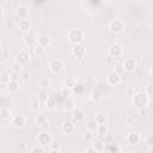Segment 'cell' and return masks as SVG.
I'll use <instances>...</instances> for the list:
<instances>
[{
  "label": "cell",
  "mask_w": 153,
  "mask_h": 153,
  "mask_svg": "<svg viewBox=\"0 0 153 153\" xmlns=\"http://www.w3.org/2000/svg\"><path fill=\"white\" fill-rule=\"evenodd\" d=\"M149 97L146 94V92L143 91H140L137 93L134 94L133 97V105L136 108V109H141V108H146L148 104H149Z\"/></svg>",
  "instance_id": "cell-1"
},
{
  "label": "cell",
  "mask_w": 153,
  "mask_h": 153,
  "mask_svg": "<svg viewBox=\"0 0 153 153\" xmlns=\"http://www.w3.org/2000/svg\"><path fill=\"white\" fill-rule=\"evenodd\" d=\"M67 37H68V41L72 44H74V45L75 44H80L82 42V39H84V32L80 29H72V30H69Z\"/></svg>",
  "instance_id": "cell-2"
},
{
  "label": "cell",
  "mask_w": 153,
  "mask_h": 153,
  "mask_svg": "<svg viewBox=\"0 0 153 153\" xmlns=\"http://www.w3.org/2000/svg\"><path fill=\"white\" fill-rule=\"evenodd\" d=\"M37 142H38V145H41L45 148L47 146H50V143L53 142V136L48 131H41L37 135Z\"/></svg>",
  "instance_id": "cell-3"
},
{
  "label": "cell",
  "mask_w": 153,
  "mask_h": 153,
  "mask_svg": "<svg viewBox=\"0 0 153 153\" xmlns=\"http://www.w3.org/2000/svg\"><path fill=\"white\" fill-rule=\"evenodd\" d=\"M109 30L112 33H121L124 30V23L121 19H112L109 23Z\"/></svg>",
  "instance_id": "cell-4"
},
{
  "label": "cell",
  "mask_w": 153,
  "mask_h": 153,
  "mask_svg": "<svg viewBox=\"0 0 153 153\" xmlns=\"http://www.w3.org/2000/svg\"><path fill=\"white\" fill-rule=\"evenodd\" d=\"M49 68H50V71L53 73L59 74V73H61L65 69V65H63L62 60H60V59H53L50 61V63H49Z\"/></svg>",
  "instance_id": "cell-5"
},
{
  "label": "cell",
  "mask_w": 153,
  "mask_h": 153,
  "mask_svg": "<svg viewBox=\"0 0 153 153\" xmlns=\"http://www.w3.org/2000/svg\"><path fill=\"white\" fill-rule=\"evenodd\" d=\"M109 55L114 59H117V57H121L123 55V48L121 44L118 43H115L112 45H110L109 48Z\"/></svg>",
  "instance_id": "cell-6"
},
{
  "label": "cell",
  "mask_w": 153,
  "mask_h": 153,
  "mask_svg": "<svg viewBox=\"0 0 153 153\" xmlns=\"http://www.w3.org/2000/svg\"><path fill=\"white\" fill-rule=\"evenodd\" d=\"M106 82H108L109 85H111V86H117V85H120V84H121V76H120V74L116 73L115 71L108 73V75H106Z\"/></svg>",
  "instance_id": "cell-7"
},
{
  "label": "cell",
  "mask_w": 153,
  "mask_h": 153,
  "mask_svg": "<svg viewBox=\"0 0 153 153\" xmlns=\"http://www.w3.org/2000/svg\"><path fill=\"white\" fill-rule=\"evenodd\" d=\"M86 117V112L80 109V108H73L72 109V118L75 121V122H82Z\"/></svg>",
  "instance_id": "cell-8"
},
{
  "label": "cell",
  "mask_w": 153,
  "mask_h": 153,
  "mask_svg": "<svg viewBox=\"0 0 153 153\" xmlns=\"http://www.w3.org/2000/svg\"><path fill=\"white\" fill-rule=\"evenodd\" d=\"M12 124H13L14 128L22 129V128H24L25 124H26V117L23 116V115H16V116H13V118H12Z\"/></svg>",
  "instance_id": "cell-9"
},
{
  "label": "cell",
  "mask_w": 153,
  "mask_h": 153,
  "mask_svg": "<svg viewBox=\"0 0 153 153\" xmlns=\"http://www.w3.org/2000/svg\"><path fill=\"white\" fill-rule=\"evenodd\" d=\"M71 53H72L73 56L81 59V57H84V56L86 55V49H85V47L81 45V44H75V45L71 49Z\"/></svg>",
  "instance_id": "cell-10"
},
{
  "label": "cell",
  "mask_w": 153,
  "mask_h": 153,
  "mask_svg": "<svg viewBox=\"0 0 153 153\" xmlns=\"http://www.w3.org/2000/svg\"><path fill=\"white\" fill-rule=\"evenodd\" d=\"M23 41H24L25 45H27V47H35L36 43H37V38H36L35 33H33V32H30V31L25 33Z\"/></svg>",
  "instance_id": "cell-11"
},
{
  "label": "cell",
  "mask_w": 153,
  "mask_h": 153,
  "mask_svg": "<svg viewBox=\"0 0 153 153\" xmlns=\"http://www.w3.org/2000/svg\"><path fill=\"white\" fill-rule=\"evenodd\" d=\"M16 61L20 62L22 65L27 63V62L30 61V54H29L26 50H19V51L16 54Z\"/></svg>",
  "instance_id": "cell-12"
},
{
  "label": "cell",
  "mask_w": 153,
  "mask_h": 153,
  "mask_svg": "<svg viewBox=\"0 0 153 153\" xmlns=\"http://www.w3.org/2000/svg\"><path fill=\"white\" fill-rule=\"evenodd\" d=\"M141 137H140V134L136 133V131H130L128 135H127V142L131 146H135L140 142Z\"/></svg>",
  "instance_id": "cell-13"
},
{
  "label": "cell",
  "mask_w": 153,
  "mask_h": 153,
  "mask_svg": "<svg viewBox=\"0 0 153 153\" xmlns=\"http://www.w3.org/2000/svg\"><path fill=\"white\" fill-rule=\"evenodd\" d=\"M90 98H91L92 102L98 103V102H100V100L103 99V92H102L99 88L94 87V88H92L91 92H90Z\"/></svg>",
  "instance_id": "cell-14"
},
{
  "label": "cell",
  "mask_w": 153,
  "mask_h": 153,
  "mask_svg": "<svg viewBox=\"0 0 153 153\" xmlns=\"http://www.w3.org/2000/svg\"><path fill=\"white\" fill-rule=\"evenodd\" d=\"M18 29H19L20 32L26 33V32L30 31V29H31V24H30V22H29L27 19H25V18H24V19H20L19 23H18Z\"/></svg>",
  "instance_id": "cell-15"
},
{
  "label": "cell",
  "mask_w": 153,
  "mask_h": 153,
  "mask_svg": "<svg viewBox=\"0 0 153 153\" xmlns=\"http://www.w3.org/2000/svg\"><path fill=\"white\" fill-rule=\"evenodd\" d=\"M61 129L65 134H72L75 130V124L72 121H65L61 126Z\"/></svg>",
  "instance_id": "cell-16"
},
{
  "label": "cell",
  "mask_w": 153,
  "mask_h": 153,
  "mask_svg": "<svg viewBox=\"0 0 153 153\" xmlns=\"http://www.w3.org/2000/svg\"><path fill=\"white\" fill-rule=\"evenodd\" d=\"M122 63H123L124 71H127V72H133V71L136 68V62H135V60L131 59V57L126 59L124 62H122Z\"/></svg>",
  "instance_id": "cell-17"
},
{
  "label": "cell",
  "mask_w": 153,
  "mask_h": 153,
  "mask_svg": "<svg viewBox=\"0 0 153 153\" xmlns=\"http://www.w3.org/2000/svg\"><path fill=\"white\" fill-rule=\"evenodd\" d=\"M16 14H17V17H19L20 19H24V18H26V17L29 16V8H27L26 6H24V5H22V6H19V7L16 10Z\"/></svg>",
  "instance_id": "cell-18"
},
{
  "label": "cell",
  "mask_w": 153,
  "mask_h": 153,
  "mask_svg": "<svg viewBox=\"0 0 153 153\" xmlns=\"http://www.w3.org/2000/svg\"><path fill=\"white\" fill-rule=\"evenodd\" d=\"M94 131H96L97 135H99V136H105V135L109 133V128H108V126H106L105 123H103V124H98V127L96 128Z\"/></svg>",
  "instance_id": "cell-19"
},
{
  "label": "cell",
  "mask_w": 153,
  "mask_h": 153,
  "mask_svg": "<svg viewBox=\"0 0 153 153\" xmlns=\"http://www.w3.org/2000/svg\"><path fill=\"white\" fill-rule=\"evenodd\" d=\"M75 84H76V81H75V79H74L73 76H66L65 80H63V85H65V87L68 88V90L74 88Z\"/></svg>",
  "instance_id": "cell-20"
},
{
  "label": "cell",
  "mask_w": 153,
  "mask_h": 153,
  "mask_svg": "<svg viewBox=\"0 0 153 153\" xmlns=\"http://www.w3.org/2000/svg\"><path fill=\"white\" fill-rule=\"evenodd\" d=\"M84 85H85L84 87H86V88H88V90H92V88H94V87H96L97 81H96V79H94L93 76H88V78H86V79H85Z\"/></svg>",
  "instance_id": "cell-21"
},
{
  "label": "cell",
  "mask_w": 153,
  "mask_h": 153,
  "mask_svg": "<svg viewBox=\"0 0 153 153\" xmlns=\"http://www.w3.org/2000/svg\"><path fill=\"white\" fill-rule=\"evenodd\" d=\"M7 90L10 91V92H17L18 90H19V82L18 81H16V80H10L7 84Z\"/></svg>",
  "instance_id": "cell-22"
},
{
  "label": "cell",
  "mask_w": 153,
  "mask_h": 153,
  "mask_svg": "<svg viewBox=\"0 0 153 153\" xmlns=\"http://www.w3.org/2000/svg\"><path fill=\"white\" fill-rule=\"evenodd\" d=\"M47 117L44 116V115H42V114H38V115H36L35 116V124H37V126H44L45 123H47Z\"/></svg>",
  "instance_id": "cell-23"
},
{
  "label": "cell",
  "mask_w": 153,
  "mask_h": 153,
  "mask_svg": "<svg viewBox=\"0 0 153 153\" xmlns=\"http://www.w3.org/2000/svg\"><path fill=\"white\" fill-rule=\"evenodd\" d=\"M11 68H12V72H14V73H17V74L23 73V65H22L20 62H18V61H14V62L12 63Z\"/></svg>",
  "instance_id": "cell-24"
},
{
  "label": "cell",
  "mask_w": 153,
  "mask_h": 153,
  "mask_svg": "<svg viewBox=\"0 0 153 153\" xmlns=\"http://www.w3.org/2000/svg\"><path fill=\"white\" fill-rule=\"evenodd\" d=\"M44 104H45V106L48 109H55L57 106V102H56V99L54 97H48V99L45 100Z\"/></svg>",
  "instance_id": "cell-25"
},
{
  "label": "cell",
  "mask_w": 153,
  "mask_h": 153,
  "mask_svg": "<svg viewBox=\"0 0 153 153\" xmlns=\"http://www.w3.org/2000/svg\"><path fill=\"white\" fill-rule=\"evenodd\" d=\"M74 105H75V103H74V100L71 97H67L65 99V102H63V108L67 109V110H72L74 108Z\"/></svg>",
  "instance_id": "cell-26"
},
{
  "label": "cell",
  "mask_w": 153,
  "mask_h": 153,
  "mask_svg": "<svg viewBox=\"0 0 153 153\" xmlns=\"http://www.w3.org/2000/svg\"><path fill=\"white\" fill-rule=\"evenodd\" d=\"M92 147L94 148L96 152H103L105 149V143L102 142V141H96L92 143Z\"/></svg>",
  "instance_id": "cell-27"
},
{
  "label": "cell",
  "mask_w": 153,
  "mask_h": 153,
  "mask_svg": "<svg viewBox=\"0 0 153 153\" xmlns=\"http://www.w3.org/2000/svg\"><path fill=\"white\" fill-rule=\"evenodd\" d=\"M104 151H108V152H121V148L112 141V142H110L108 146H105V149Z\"/></svg>",
  "instance_id": "cell-28"
},
{
  "label": "cell",
  "mask_w": 153,
  "mask_h": 153,
  "mask_svg": "<svg viewBox=\"0 0 153 153\" xmlns=\"http://www.w3.org/2000/svg\"><path fill=\"white\" fill-rule=\"evenodd\" d=\"M97 127H98V123L94 121V118H92V120H88V121H87V123H86V128H87V130L94 131Z\"/></svg>",
  "instance_id": "cell-29"
},
{
  "label": "cell",
  "mask_w": 153,
  "mask_h": 153,
  "mask_svg": "<svg viewBox=\"0 0 153 153\" xmlns=\"http://www.w3.org/2000/svg\"><path fill=\"white\" fill-rule=\"evenodd\" d=\"M33 51H35V54H36V55H38V56H41V55H43V54L45 53V48L36 43V45L33 47Z\"/></svg>",
  "instance_id": "cell-30"
},
{
  "label": "cell",
  "mask_w": 153,
  "mask_h": 153,
  "mask_svg": "<svg viewBox=\"0 0 153 153\" xmlns=\"http://www.w3.org/2000/svg\"><path fill=\"white\" fill-rule=\"evenodd\" d=\"M30 152H31V153H43V152H45V148H44L43 146H41V145L37 143V145H35V146L31 147Z\"/></svg>",
  "instance_id": "cell-31"
},
{
  "label": "cell",
  "mask_w": 153,
  "mask_h": 153,
  "mask_svg": "<svg viewBox=\"0 0 153 153\" xmlns=\"http://www.w3.org/2000/svg\"><path fill=\"white\" fill-rule=\"evenodd\" d=\"M94 121L98 123V124H103L106 122V116L104 114H97L96 117H94Z\"/></svg>",
  "instance_id": "cell-32"
},
{
  "label": "cell",
  "mask_w": 153,
  "mask_h": 153,
  "mask_svg": "<svg viewBox=\"0 0 153 153\" xmlns=\"http://www.w3.org/2000/svg\"><path fill=\"white\" fill-rule=\"evenodd\" d=\"M37 44H39V45H42V47H48V44H49V39H48V37H45V36H42V37H39L38 39H37Z\"/></svg>",
  "instance_id": "cell-33"
},
{
  "label": "cell",
  "mask_w": 153,
  "mask_h": 153,
  "mask_svg": "<svg viewBox=\"0 0 153 153\" xmlns=\"http://www.w3.org/2000/svg\"><path fill=\"white\" fill-rule=\"evenodd\" d=\"M114 66H115V72L116 73H118L120 75L122 73H124V67H123V63L122 62H116Z\"/></svg>",
  "instance_id": "cell-34"
},
{
  "label": "cell",
  "mask_w": 153,
  "mask_h": 153,
  "mask_svg": "<svg viewBox=\"0 0 153 153\" xmlns=\"http://www.w3.org/2000/svg\"><path fill=\"white\" fill-rule=\"evenodd\" d=\"M38 85L41 86V87H49L50 86V80L48 79V78H41L39 79V81H38Z\"/></svg>",
  "instance_id": "cell-35"
},
{
  "label": "cell",
  "mask_w": 153,
  "mask_h": 153,
  "mask_svg": "<svg viewBox=\"0 0 153 153\" xmlns=\"http://www.w3.org/2000/svg\"><path fill=\"white\" fill-rule=\"evenodd\" d=\"M0 116H1L2 118H8V117H11V110H10L8 108H2V109L0 110Z\"/></svg>",
  "instance_id": "cell-36"
},
{
  "label": "cell",
  "mask_w": 153,
  "mask_h": 153,
  "mask_svg": "<svg viewBox=\"0 0 153 153\" xmlns=\"http://www.w3.org/2000/svg\"><path fill=\"white\" fill-rule=\"evenodd\" d=\"M14 26H16V22L13 19H6L5 20V27L6 29L12 30V29H14Z\"/></svg>",
  "instance_id": "cell-37"
},
{
  "label": "cell",
  "mask_w": 153,
  "mask_h": 153,
  "mask_svg": "<svg viewBox=\"0 0 153 153\" xmlns=\"http://www.w3.org/2000/svg\"><path fill=\"white\" fill-rule=\"evenodd\" d=\"M93 131H91V130H86L84 134H82V139L87 142V141H91L92 139H93V134H92Z\"/></svg>",
  "instance_id": "cell-38"
},
{
  "label": "cell",
  "mask_w": 153,
  "mask_h": 153,
  "mask_svg": "<svg viewBox=\"0 0 153 153\" xmlns=\"http://www.w3.org/2000/svg\"><path fill=\"white\" fill-rule=\"evenodd\" d=\"M145 143H146V146L148 147V151H151V148H152V146H153V135H148V136H146V139H145Z\"/></svg>",
  "instance_id": "cell-39"
},
{
  "label": "cell",
  "mask_w": 153,
  "mask_h": 153,
  "mask_svg": "<svg viewBox=\"0 0 153 153\" xmlns=\"http://www.w3.org/2000/svg\"><path fill=\"white\" fill-rule=\"evenodd\" d=\"M10 81V74L8 73H1L0 74V82H2V84H7Z\"/></svg>",
  "instance_id": "cell-40"
},
{
  "label": "cell",
  "mask_w": 153,
  "mask_h": 153,
  "mask_svg": "<svg viewBox=\"0 0 153 153\" xmlns=\"http://www.w3.org/2000/svg\"><path fill=\"white\" fill-rule=\"evenodd\" d=\"M49 151H50V152H62L63 149L60 148V145H59V143H53V142H51Z\"/></svg>",
  "instance_id": "cell-41"
},
{
  "label": "cell",
  "mask_w": 153,
  "mask_h": 153,
  "mask_svg": "<svg viewBox=\"0 0 153 153\" xmlns=\"http://www.w3.org/2000/svg\"><path fill=\"white\" fill-rule=\"evenodd\" d=\"M47 99H48V94H47L44 91H41V92L38 93V100H39L41 103H45Z\"/></svg>",
  "instance_id": "cell-42"
},
{
  "label": "cell",
  "mask_w": 153,
  "mask_h": 153,
  "mask_svg": "<svg viewBox=\"0 0 153 153\" xmlns=\"http://www.w3.org/2000/svg\"><path fill=\"white\" fill-rule=\"evenodd\" d=\"M145 92H146V94L151 98V97L153 96V84H148V85H147V88H146Z\"/></svg>",
  "instance_id": "cell-43"
},
{
  "label": "cell",
  "mask_w": 153,
  "mask_h": 153,
  "mask_svg": "<svg viewBox=\"0 0 153 153\" xmlns=\"http://www.w3.org/2000/svg\"><path fill=\"white\" fill-rule=\"evenodd\" d=\"M39 104H41V102H39L38 99L31 100V109H32V110H37V109L39 108Z\"/></svg>",
  "instance_id": "cell-44"
},
{
  "label": "cell",
  "mask_w": 153,
  "mask_h": 153,
  "mask_svg": "<svg viewBox=\"0 0 153 153\" xmlns=\"http://www.w3.org/2000/svg\"><path fill=\"white\" fill-rule=\"evenodd\" d=\"M124 121H126V123H127V124L133 126V124L135 123V117H134V116H127Z\"/></svg>",
  "instance_id": "cell-45"
},
{
  "label": "cell",
  "mask_w": 153,
  "mask_h": 153,
  "mask_svg": "<svg viewBox=\"0 0 153 153\" xmlns=\"http://www.w3.org/2000/svg\"><path fill=\"white\" fill-rule=\"evenodd\" d=\"M19 74H17V73H14V72H12V74H10V80H16V81H18L19 80Z\"/></svg>",
  "instance_id": "cell-46"
},
{
  "label": "cell",
  "mask_w": 153,
  "mask_h": 153,
  "mask_svg": "<svg viewBox=\"0 0 153 153\" xmlns=\"http://www.w3.org/2000/svg\"><path fill=\"white\" fill-rule=\"evenodd\" d=\"M106 65H109V66H111V65H115V59L114 57H111L110 55L106 57Z\"/></svg>",
  "instance_id": "cell-47"
},
{
  "label": "cell",
  "mask_w": 153,
  "mask_h": 153,
  "mask_svg": "<svg viewBox=\"0 0 153 153\" xmlns=\"http://www.w3.org/2000/svg\"><path fill=\"white\" fill-rule=\"evenodd\" d=\"M105 141H106L108 143H110V142H112V141H114V137H112L111 135H109V133H108V134L105 135ZM106 142H105V143H106Z\"/></svg>",
  "instance_id": "cell-48"
},
{
  "label": "cell",
  "mask_w": 153,
  "mask_h": 153,
  "mask_svg": "<svg viewBox=\"0 0 153 153\" xmlns=\"http://www.w3.org/2000/svg\"><path fill=\"white\" fill-rule=\"evenodd\" d=\"M137 110H139V114H140L141 116L147 115V110H146V108H141V109H137Z\"/></svg>",
  "instance_id": "cell-49"
},
{
  "label": "cell",
  "mask_w": 153,
  "mask_h": 153,
  "mask_svg": "<svg viewBox=\"0 0 153 153\" xmlns=\"http://www.w3.org/2000/svg\"><path fill=\"white\" fill-rule=\"evenodd\" d=\"M29 78H30V76H29V73H27V72H24V73H23V75H22V79H23L24 81H27V80H29Z\"/></svg>",
  "instance_id": "cell-50"
},
{
  "label": "cell",
  "mask_w": 153,
  "mask_h": 153,
  "mask_svg": "<svg viewBox=\"0 0 153 153\" xmlns=\"http://www.w3.org/2000/svg\"><path fill=\"white\" fill-rule=\"evenodd\" d=\"M85 152H86V153H96V151H94V148H93L92 146H90V147L85 148Z\"/></svg>",
  "instance_id": "cell-51"
},
{
  "label": "cell",
  "mask_w": 153,
  "mask_h": 153,
  "mask_svg": "<svg viewBox=\"0 0 153 153\" xmlns=\"http://www.w3.org/2000/svg\"><path fill=\"white\" fill-rule=\"evenodd\" d=\"M4 17V10L0 7V18H2Z\"/></svg>",
  "instance_id": "cell-52"
},
{
  "label": "cell",
  "mask_w": 153,
  "mask_h": 153,
  "mask_svg": "<svg viewBox=\"0 0 153 153\" xmlns=\"http://www.w3.org/2000/svg\"><path fill=\"white\" fill-rule=\"evenodd\" d=\"M149 76H152V67H149Z\"/></svg>",
  "instance_id": "cell-53"
},
{
  "label": "cell",
  "mask_w": 153,
  "mask_h": 153,
  "mask_svg": "<svg viewBox=\"0 0 153 153\" xmlns=\"http://www.w3.org/2000/svg\"><path fill=\"white\" fill-rule=\"evenodd\" d=\"M4 1H5V0H0V4H2V2H4Z\"/></svg>",
  "instance_id": "cell-54"
},
{
  "label": "cell",
  "mask_w": 153,
  "mask_h": 153,
  "mask_svg": "<svg viewBox=\"0 0 153 153\" xmlns=\"http://www.w3.org/2000/svg\"><path fill=\"white\" fill-rule=\"evenodd\" d=\"M0 48H1V44H0Z\"/></svg>",
  "instance_id": "cell-55"
}]
</instances>
